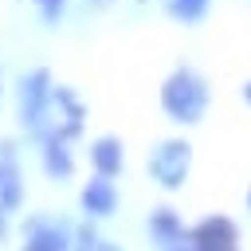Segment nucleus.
I'll list each match as a JSON object with an SVG mask.
<instances>
[{
	"label": "nucleus",
	"instance_id": "nucleus-4",
	"mask_svg": "<svg viewBox=\"0 0 251 251\" xmlns=\"http://www.w3.org/2000/svg\"><path fill=\"white\" fill-rule=\"evenodd\" d=\"M90 157H94V165H98L102 176L118 173L122 169V145H118V137H98L94 149H90Z\"/></svg>",
	"mask_w": 251,
	"mask_h": 251
},
{
	"label": "nucleus",
	"instance_id": "nucleus-6",
	"mask_svg": "<svg viewBox=\"0 0 251 251\" xmlns=\"http://www.w3.org/2000/svg\"><path fill=\"white\" fill-rule=\"evenodd\" d=\"M47 169H51V173H71V157H67V149L59 145V137L47 141Z\"/></svg>",
	"mask_w": 251,
	"mask_h": 251
},
{
	"label": "nucleus",
	"instance_id": "nucleus-7",
	"mask_svg": "<svg viewBox=\"0 0 251 251\" xmlns=\"http://www.w3.org/2000/svg\"><path fill=\"white\" fill-rule=\"evenodd\" d=\"M173 12L184 16V20H196L204 12V0H173Z\"/></svg>",
	"mask_w": 251,
	"mask_h": 251
},
{
	"label": "nucleus",
	"instance_id": "nucleus-1",
	"mask_svg": "<svg viewBox=\"0 0 251 251\" xmlns=\"http://www.w3.org/2000/svg\"><path fill=\"white\" fill-rule=\"evenodd\" d=\"M161 102H165V110H169L173 118H180V122H196L200 110H204V90H200V82H196L188 71H180V75H173V78L165 82Z\"/></svg>",
	"mask_w": 251,
	"mask_h": 251
},
{
	"label": "nucleus",
	"instance_id": "nucleus-2",
	"mask_svg": "<svg viewBox=\"0 0 251 251\" xmlns=\"http://www.w3.org/2000/svg\"><path fill=\"white\" fill-rule=\"evenodd\" d=\"M184 165H188V145H180V141H165V145L153 153V161H149L153 176H161L165 184H173V180L184 173Z\"/></svg>",
	"mask_w": 251,
	"mask_h": 251
},
{
	"label": "nucleus",
	"instance_id": "nucleus-3",
	"mask_svg": "<svg viewBox=\"0 0 251 251\" xmlns=\"http://www.w3.org/2000/svg\"><path fill=\"white\" fill-rule=\"evenodd\" d=\"M47 71H35L27 82H24V114H27V122H35L39 114H43V102H47Z\"/></svg>",
	"mask_w": 251,
	"mask_h": 251
},
{
	"label": "nucleus",
	"instance_id": "nucleus-5",
	"mask_svg": "<svg viewBox=\"0 0 251 251\" xmlns=\"http://www.w3.org/2000/svg\"><path fill=\"white\" fill-rule=\"evenodd\" d=\"M82 204H86L90 212H110V208H114V188H110V180L98 176V180L82 192Z\"/></svg>",
	"mask_w": 251,
	"mask_h": 251
},
{
	"label": "nucleus",
	"instance_id": "nucleus-8",
	"mask_svg": "<svg viewBox=\"0 0 251 251\" xmlns=\"http://www.w3.org/2000/svg\"><path fill=\"white\" fill-rule=\"evenodd\" d=\"M59 4H63V0H39V8H43V16H47V20H55V16H59Z\"/></svg>",
	"mask_w": 251,
	"mask_h": 251
}]
</instances>
